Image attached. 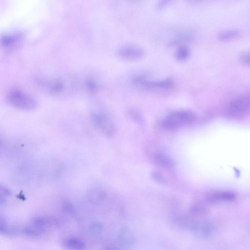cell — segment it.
Masks as SVG:
<instances>
[{
  "mask_svg": "<svg viewBox=\"0 0 250 250\" xmlns=\"http://www.w3.org/2000/svg\"><path fill=\"white\" fill-rule=\"evenodd\" d=\"M196 118V114L193 112L188 110H179L167 115L162 121L161 124L164 129L173 130L193 123Z\"/></svg>",
  "mask_w": 250,
  "mask_h": 250,
  "instance_id": "1",
  "label": "cell"
},
{
  "mask_svg": "<svg viewBox=\"0 0 250 250\" xmlns=\"http://www.w3.org/2000/svg\"><path fill=\"white\" fill-rule=\"evenodd\" d=\"M7 103L12 106L22 110H32L37 106L36 100L27 93L20 90H12L6 96Z\"/></svg>",
  "mask_w": 250,
  "mask_h": 250,
  "instance_id": "2",
  "label": "cell"
},
{
  "mask_svg": "<svg viewBox=\"0 0 250 250\" xmlns=\"http://www.w3.org/2000/svg\"><path fill=\"white\" fill-rule=\"evenodd\" d=\"M132 81L135 83L149 90H168L174 85V81L171 78L150 80L142 76L136 75L132 77Z\"/></svg>",
  "mask_w": 250,
  "mask_h": 250,
  "instance_id": "3",
  "label": "cell"
},
{
  "mask_svg": "<svg viewBox=\"0 0 250 250\" xmlns=\"http://www.w3.org/2000/svg\"><path fill=\"white\" fill-rule=\"evenodd\" d=\"M94 126L104 135L110 137L115 132V126L110 118L101 111H94L91 114Z\"/></svg>",
  "mask_w": 250,
  "mask_h": 250,
  "instance_id": "4",
  "label": "cell"
},
{
  "mask_svg": "<svg viewBox=\"0 0 250 250\" xmlns=\"http://www.w3.org/2000/svg\"><path fill=\"white\" fill-rule=\"evenodd\" d=\"M118 57L127 61H136L142 59L145 55L144 49L140 46L127 43L120 46L117 51Z\"/></svg>",
  "mask_w": 250,
  "mask_h": 250,
  "instance_id": "5",
  "label": "cell"
},
{
  "mask_svg": "<svg viewBox=\"0 0 250 250\" xmlns=\"http://www.w3.org/2000/svg\"><path fill=\"white\" fill-rule=\"evenodd\" d=\"M250 111V95H242L233 100L227 106V112L231 116L241 115Z\"/></svg>",
  "mask_w": 250,
  "mask_h": 250,
  "instance_id": "6",
  "label": "cell"
},
{
  "mask_svg": "<svg viewBox=\"0 0 250 250\" xmlns=\"http://www.w3.org/2000/svg\"><path fill=\"white\" fill-rule=\"evenodd\" d=\"M236 195L232 192L228 191H218L209 195L207 200L210 203H229L234 201Z\"/></svg>",
  "mask_w": 250,
  "mask_h": 250,
  "instance_id": "7",
  "label": "cell"
},
{
  "mask_svg": "<svg viewBox=\"0 0 250 250\" xmlns=\"http://www.w3.org/2000/svg\"><path fill=\"white\" fill-rule=\"evenodd\" d=\"M153 159L156 165L165 168H170L174 166L172 160L168 156L162 153H155Z\"/></svg>",
  "mask_w": 250,
  "mask_h": 250,
  "instance_id": "8",
  "label": "cell"
},
{
  "mask_svg": "<svg viewBox=\"0 0 250 250\" xmlns=\"http://www.w3.org/2000/svg\"><path fill=\"white\" fill-rule=\"evenodd\" d=\"M190 54L189 48L185 45L178 46L175 52V57L179 61H184L188 59Z\"/></svg>",
  "mask_w": 250,
  "mask_h": 250,
  "instance_id": "9",
  "label": "cell"
},
{
  "mask_svg": "<svg viewBox=\"0 0 250 250\" xmlns=\"http://www.w3.org/2000/svg\"><path fill=\"white\" fill-rule=\"evenodd\" d=\"M238 35V30L229 29L220 32L218 35V39L222 41H227L235 38Z\"/></svg>",
  "mask_w": 250,
  "mask_h": 250,
  "instance_id": "10",
  "label": "cell"
},
{
  "mask_svg": "<svg viewBox=\"0 0 250 250\" xmlns=\"http://www.w3.org/2000/svg\"><path fill=\"white\" fill-rule=\"evenodd\" d=\"M19 39V35L16 34H7L4 35L1 39V43L4 46H9L16 42Z\"/></svg>",
  "mask_w": 250,
  "mask_h": 250,
  "instance_id": "11",
  "label": "cell"
},
{
  "mask_svg": "<svg viewBox=\"0 0 250 250\" xmlns=\"http://www.w3.org/2000/svg\"><path fill=\"white\" fill-rule=\"evenodd\" d=\"M129 113L132 119H133L136 123L139 124H143L144 123V120L143 119L142 116L138 111L135 109H131L129 111Z\"/></svg>",
  "mask_w": 250,
  "mask_h": 250,
  "instance_id": "12",
  "label": "cell"
},
{
  "mask_svg": "<svg viewBox=\"0 0 250 250\" xmlns=\"http://www.w3.org/2000/svg\"><path fill=\"white\" fill-rule=\"evenodd\" d=\"M239 60L242 63L250 65V51L242 53L239 56Z\"/></svg>",
  "mask_w": 250,
  "mask_h": 250,
  "instance_id": "13",
  "label": "cell"
},
{
  "mask_svg": "<svg viewBox=\"0 0 250 250\" xmlns=\"http://www.w3.org/2000/svg\"><path fill=\"white\" fill-rule=\"evenodd\" d=\"M152 177L154 180L162 184H165L166 183L165 178L158 172H153L152 173Z\"/></svg>",
  "mask_w": 250,
  "mask_h": 250,
  "instance_id": "14",
  "label": "cell"
}]
</instances>
